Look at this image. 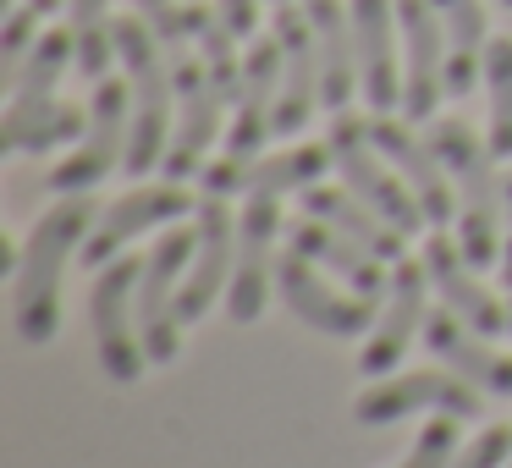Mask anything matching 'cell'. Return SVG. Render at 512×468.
<instances>
[{"label":"cell","mask_w":512,"mask_h":468,"mask_svg":"<svg viewBox=\"0 0 512 468\" xmlns=\"http://www.w3.org/2000/svg\"><path fill=\"white\" fill-rule=\"evenodd\" d=\"M94 221V199L89 193H61V204H50L39 215V226L28 232V248L17 254L12 270V331L28 347L50 342L61 325V270L67 254L89 237Z\"/></svg>","instance_id":"1"},{"label":"cell","mask_w":512,"mask_h":468,"mask_svg":"<svg viewBox=\"0 0 512 468\" xmlns=\"http://www.w3.org/2000/svg\"><path fill=\"white\" fill-rule=\"evenodd\" d=\"M430 149L441 155L446 177L457 182V243L468 265H490L501 254V215H507V177H496V149L479 138L463 116H430Z\"/></svg>","instance_id":"2"},{"label":"cell","mask_w":512,"mask_h":468,"mask_svg":"<svg viewBox=\"0 0 512 468\" xmlns=\"http://www.w3.org/2000/svg\"><path fill=\"white\" fill-rule=\"evenodd\" d=\"M160 39L144 17H116V56L133 83V133H127V171L144 177L171 149V72L160 61Z\"/></svg>","instance_id":"3"},{"label":"cell","mask_w":512,"mask_h":468,"mask_svg":"<svg viewBox=\"0 0 512 468\" xmlns=\"http://www.w3.org/2000/svg\"><path fill=\"white\" fill-rule=\"evenodd\" d=\"M138 276H144V265L111 259L89 287L94 353H100V369L116 380V386H133V380L144 375V364H149L144 336H138Z\"/></svg>","instance_id":"4"},{"label":"cell","mask_w":512,"mask_h":468,"mask_svg":"<svg viewBox=\"0 0 512 468\" xmlns=\"http://www.w3.org/2000/svg\"><path fill=\"white\" fill-rule=\"evenodd\" d=\"M325 149H331V160H336V171H342L347 188H353L375 215H386V221L397 226L402 237L419 232V226H430V215L419 210L413 188L397 177V171L380 166L375 138H369V122H358V116H342V111H336V122H331V144H325Z\"/></svg>","instance_id":"5"},{"label":"cell","mask_w":512,"mask_h":468,"mask_svg":"<svg viewBox=\"0 0 512 468\" xmlns=\"http://www.w3.org/2000/svg\"><path fill=\"white\" fill-rule=\"evenodd\" d=\"M127 133H133V83L100 78L89 100V133L67 166L50 171V193H89L116 166H127Z\"/></svg>","instance_id":"6"},{"label":"cell","mask_w":512,"mask_h":468,"mask_svg":"<svg viewBox=\"0 0 512 468\" xmlns=\"http://www.w3.org/2000/svg\"><path fill=\"white\" fill-rule=\"evenodd\" d=\"M193 248H199V232H166L144 259V276H138V336H144L149 364H171L182 342V314H177V276L193 265Z\"/></svg>","instance_id":"7"},{"label":"cell","mask_w":512,"mask_h":468,"mask_svg":"<svg viewBox=\"0 0 512 468\" xmlns=\"http://www.w3.org/2000/svg\"><path fill=\"white\" fill-rule=\"evenodd\" d=\"M171 56V78H177V138L166 149V182H188L193 171H204V155H210L215 133H221V100L226 94L215 89L204 56L193 61L188 50H166Z\"/></svg>","instance_id":"8"},{"label":"cell","mask_w":512,"mask_h":468,"mask_svg":"<svg viewBox=\"0 0 512 468\" xmlns=\"http://www.w3.org/2000/svg\"><path fill=\"white\" fill-rule=\"evenodd\" d=\"M408 413H452V419H474L479 413V386L452 375H435V369H413V375L397 380H375L364 397L353 402V419L358 424H402Z\"/></svg>","instance_id":"9"},{"label":"cell","mask_w":512,"mask_h":468,"mask_svg":"<svg viewBox=\"0 0 512 468\" xmlns=\"http://www.w3.org/2000/svg\"><path fill=\"white\" fill-rule=\"evenodd\" d=\"M402 23V116L408 122H430L435 105L446 94V23L430 0H397Z\"/></svg>","instance_id":"10"},{"label":"cell","mask_w":512,"mask_h":468,"mask_svg":"<svg viewBox=\"0 0 512 468\" xmlns=\"http://www.w3.org/2000/svg\"><path fill=\"white\" fill-rule=\"evenodd\" d=\"M276 287H281V298H287V309L298 314L309 331L336 336V342L364 336L369 320H375V298H364V292H358V298L331 292V281L314 276L303 254H292V259H281V265H276Z\"/></svg>","instance_id":"11"},{"label":"cell","mask_w":512,"mask_h":468,"mask_svg":"<svg viewBox=\"0 0 512 468\" xmlns=\"http://www.w3.org/2000/svg\"><path fill=\"white\" fill-rule=\"evenodd\" d=\"M281 39V100H276V133H298L309 122V111L320 105V45H314V23L309 12H298L292 0L276 6V28Z\"/></svg>","instance_id":"12"},{"label":"cell","mask_w":512,"mask_h":468,"mask_svg":"<svg viewBox=\"0 0 512 468\" xmlns=\"http://www.w3.org/2000/svg\"><path fill=\"white\" fill-rule=\"evenodd\" d=\"M276 100H281V39H254L243 50V83H237V122L226 133V155L254 160L265 138L276 133Z\"/></svg>","instance_id":"13"},{"label":"cell","mask_w":512,"mask_h":468,"mask_svg":"<svg viewBox=\"0 0 512 468\" xmlns=\"http://www.w3.org/2000/svg\"><path fill=\"white\" fill-rule=\"evenodd\" d=\"M325 166H336L331 149H281V155H265V160H210L204 166V193H221V199H232V193H248V199H259V193H270V199H281V193L292 188H314V177H320Z\"/></svg>","instance_id":"14"},{"label":"cell","mask_w":512,"mask_h":468,"mask_svg":"<svg viewBox=\"0 0 512 468\" xmlns=\"http://www.w3.org/2000/svg\"><path fill=\"white\" fill-rule=\"evenodd\" d=\"M281 232V204L270 193H259L254 204L243 210L237 221V265H232V287H226V314L237 325H254L265 314V298H270V243Z\"/></svg>","instance_id":"15"},{"label":"cell","mask_w":512,"mask_h":468,"mask_svg":"<svg viewBox=\"0 0 512 468\" xmlns=\"http://www.w3.org/2000/svg\"><path fill=\"white\" fill-rule=\"evenodd\" d=\"M232 265H237V226H232V215H226L221 193H204L199 199V248H193V270L177 292L182 325L210 314L221 281H232Z\"/></svg>","instance_id":"16"},{"label":"cell","mask_w":512,"mask_h":468,"mask_svg":"<svg viewBox=\"0 0 512 468\" xmlns=\"http://www.w3.org/2000/svg\"><path fill=\"white\" fill-rule=\"evenodd\" d=\"M391 298H386V314L375 320V331H369L364 353H358V369H364L369 380L375 375H391L397 369V358L413 347V336H419V325L430 320L424 314V292H430V270L424 265H402L391 270Z\"/></svg>","instance_id":"17"},{"label":"cell","mask_w":512,"mask_h":468,"mask_svg":"<svg viewBox=\"0 0 512 468\" xmlns=\"http://www.w3.org/2000/svg\"><path fill=\"white\" fill-rule=\"evenodd\" d=\"M424 270H430V287L441 292V303L468 325V331H479V336L512 331V314L474 281V265H468L463 243H446L441 232H430V243H424Z\"/></svg>","instance_id":"18"},{"label":"cell","mask_w":512,"mask_h":468,"mask_svg":"<svg viewBox=\"0 0 512 468\" xmlns=\"http://www.w3.org/2000/svg\"><path fill=\"white\" fill-rule=\"evenodd\" d=\"M188 204L193 199L182 193V182H166V188H138V193H127V199L105 204L100 226L83 237V265L105 270L127 237L155 232V226H166V221H182V215H188Z\"/></svg>","instance_id":"19"},{"label":"cell","mask_w":512,"mask_h":468,"mask_svg":"<svg viewBox=\"0 0 512 468\" xmlns=\"http://www.w3.org/2000/svg\"><path fill=\"white\" fill-rule=\"evenodd\" d=\"M397 17L391 0H353V50H358V89H364L369 111L386 116L397 111L402 83H397Z\"/></svg>","instance_id":"20"},{"label":"cell","mask_w":512,"mask_h":468,"mask_svg":"<svg viewBox=\"0 0 512 468\" xmlns=\"http://www.w3.org/2000/svg\"><path fill=\"white\" fill-rule=\"evenodd\" d=\"M369 138H375V149L397 166V177L413 188V199H419L424 215H430V226L452 221V188H446V166L430 149V138H413L402 122H391V111L369 122Z\"/></svg>","instance_id":"21"},{"label":"cell","mask_w":512,"mask_h":468,"mask_svg":"<svg viewBox=\"0 0 512 468\" xmlns=\"http://www.w3.org/2000/svg\"><path fill=\"white\" fill-rule=\"evenodd\" d=\"M424 347H430L446 369H457L463 380L485 386L490 397H512V358H501L496 347H490V336L479 342V331H468L446 303H441V314L424 320Z\"/></svg>","instance_id":"22"},{"label":"cell","mask_w":512,"mask_h":468,"mask_svg":"<svg viewBox=\"0 0 512 468\" xmlns=\"http://www.w3.org/2000/svg\"><path fill=\"white\" fill-rule=\"evenodd\" d=\"M292 254H303L309 265H325L331 276H342L353 292H364V298H380V292L391 287V276L380 270V254H369L364 243H353L347 232L314 221V215H303V221L292 226Z\"/></svg>","instance_id":"23"},{"label":"cell","mask_w":512,"mask_h":468,"mask_svg":"<svg viewBox=\"0 0 512 468\" xmlns=\"http://www.w3.org/2000/svg\"><path fill=\"white\" fill-rule=\"evenodd\" d=\"M314 23V45H320V105L347 111L358 78V50H353V12H342V0H309L303 6Z\"/></svg>","instance_id":"24"},{"label":"cell","mask_w":512,"mask_h":468,"mask_svg":"<svg viewBox=\"0 0 512 468\" xmlns=\"http://www.w3.org/2000/svg\"><path fill=\"white\" fill-rule=\"evenodd\" d=\"M446 23V100H463L485 72V6L479 0H430Z\"/></svg>","instance_id":"25"},{"label":"cell","mask_w":512,"mask_h":468,"mask_svg":"<svg viewBox=\"0 0 512 468\" xmlns=\"http://www.w3.org/2000/svg\"><path fill=\"white\" fill-rule=\"evenodd\" d=\"M309 193V215L314 221H325V226H336V232H347L353 243H364L369 254H380V259H402V232L386 221V215H375L364 199H358L353 188H303Z\"/></svg>","instance_id":"26"},{"label":"cell","mask_w":512,"mask_h":468,"mask_svg":"<svg viewBox=\"0 0 512 468\" xmlns=\"http://www.w3.org/2000/svg\"><path fill=\"white\" fill-rule=\"evenodd\" d=\"M83 133H89V116L78 105H61V100H39L28 111H6V155H45V149L72 144Z\"/></svg>","instance_id":"27"},{"label":"cell","mask_w":512,"mask_h":468,"mask_svg":"<svg viewBox=\"0 0 512 468\" xmlns=\"http://www.w3.org/2000/svg\"><path fill=\"white\" fill-rule=\"evenodd\" d=\"M72 61H78L72 28H45L34 56H28V67H23V78L12 83V105H6V111H28V105H39V100H56V83Z\"/></svg>","instance_id":"28"},{"label":"cell","mask_w":512,"mask_h":468,"mask_svg":"<svg viewBox=\"0 0 512 468\" xmlns=\"http://www.w3.org/2000/svg\"><path fill=\"white\" fill-rule=\"evenodd\" d=\"M67 6H72V39H78V72L89 83H100L111 72V56H116L111 0H67Z\"/></svg>","instance_id":"29"},{"label":"cell","mask_w":512,"mask_h":468,"mask_svg":"<svg viewBox=\"0 0 512 468\" xmlns=\"http://www.w3.org/2000/svg\"><path fill=\"white\" fill-rule=\"evenodd\" d=\"M485 94H490V149L496 160L512 155V39L485 45Z\"/></svg>","instance_id":"30"},{"label":"cell","mask_w":512,"mask_h":468,"mask_svg":"<svg viewBox=\"0 0 512 468\" xmlns=\"http://www.w3.org/2000/svg\"><path fill=\"white\" fill-rule=\"evenodd\" d=\"M133 6H138V17L155 28V39L166 50L199 39L204 28H210V17H215V12H204V6H177V0H133Z\"/></svg>","instance_id":"31"},{"label":"cell","mask_w":512,"mask_h":468,"mask_svg":"<svg viewBox=\"0 0 512 468\" xmlns=\"http://www.w3.org/2000/svg\"><path fill=\"white\" fill-rule=\"evenodd\" d=\"M199 56H204V67H210L215 89H221L226 100H237V83H243V56H237V34L221 23V12H215L210 28L199 34Z\"/></svg>","instance_id":"32"},{"label":"cell","mask_w":512,"mask_h":468,"mask_svg":"<svg viewBox=\"0 0 512 468\" xmlns=\"http://www.w3.org/2000/svg\"><path fill=\"white\" fill-rule=\"evenodd\" d=\"M34 6H6V28H0V83L12 89L17 78H23L28 56H34Z\"/></svg>","instance_id":"33"},{"label":"cell","mask_w":512,"mask_h":468,"mask_svg":"<svg viewBox=\"0 0 512 468\" xmlns=\"http://www.w3.org/2000/svg\"><path fill=\"white\" fill-rule=\"evenodd\" d=\"M452 452H457V424L452 413H435V424H424V435L397 468H452Z\"/></svg>","instance_id":"34"},{"label":"cell","mask_w":512,"mask_h":468,"mask_svg":"<svg viewBox=\"0 0 512 468\" xmlns=\"http://www.w3.org/2000/svg\"><path fill=\"white\" fill-rule=\"evenodd\" d=\"M507 452H512V430H507V424H485V430H479L474 441L452 457V468H501V463H507Z\"/></svg>","instance_id":"35"},{"label":"cell","mask_w":512,"mask_h":468,"mask_svg":"<svg viewBox=\"0 0 512 468\" xmlns=\"http://www.w3.org/2000/svg\"><path fill=\"white\" fill-rule=\"evenodd\" d=\"M215 12H221V23L232 28L237 39H248L259 23V0H215Z\"/></svg>","instance_id":"36"},{"label":"cell","mask_w":512,"mask_h":468,"mask_svg":"<svg viewBox=\"0 0 512 468\" xmlns=\"http://www.w3.org/2000/svg\"><path fill=\"white\" fill-rule=\"evenodd\" d=\"M501 287L512 292V177H507V243H501Z\"/></svg>","instance_id":"37"},{"label":"cell","mask_w":512,"mask_h":468,"mask_svg":"<svg viewBox=\"0 0 512 468\" xmlns=\"http://www.w3.org/2000/svg\"><path fill=\"white\" fill-rule=\"evenodd\" d=\"M28 6H34V12H56L61 0H28Z\"/></svg>","instance_id":"38"},{"label":"cell","mask_w":512,"mask_h":468,"mask_svg":"<svg viewBox=\"0 0 512 468\" xmlns=\"http://www.w3.org/2000/svg\"><path fill=\"white\" fill-rule=\"evenodd\" d=\"M501 6H507V12H512V0H501Z\"/></svg>","instance_id":"39"},{"label":"cell","mask_w":512,"mask_h":468,"mask_svg":"<svg viewBox=\"0 0 512 468\" xmlns=\"http://www.w3.org/2000/svg\"><path fill=\"white\" fill-rule=\"evenodd\" d=\"M501 468H512V457H507V463H501Z\"/></svg>","instance_id":"40"},{"label":"cell","mask_w":512,"mask_h":468,"mask_svg":"<svg viewBox=\"0 0 512 468\" xmlns=\"http://www.w3.org/2000/svg\"><path fill=\"white\" fill-rule=\"evenodd\" d=\"M507 314H512V303H507Z\"/></svg>","instance_id":"41"},{"label":"cell","mask_w":512,"mask_h":468,"mask_svg":"<svg viewBox=\"0 0 512 468\" xmlns=\"http://www.w3.org/2000/svg\"><path fill=\"white\" fill-rule=\"evenodd\" d=\"M276 6H281V0H276Z\"/></svg>","instance_id":"42"}]
</instances>
